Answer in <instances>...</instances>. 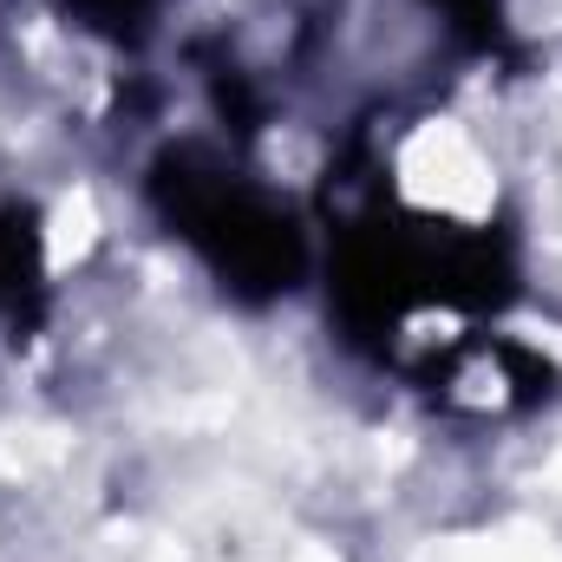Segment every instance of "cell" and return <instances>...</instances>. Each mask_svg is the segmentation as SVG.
I'll return each mask as SVG.
<instances>
[{
  "mask_svg": "<svg viewBox=\"0 0 562 562\" xmlns=\"http://www.w3.org/2000/svg\"><path fill=\"white\" fill-rule=\"evenodd\" d=\"M157 203L170 216V229L243 294H281L301 276V236L276 203L243 183L236 170L196 157V150H170L157 164Z\"/></svg>",
  "mask_w": 562,
  "mask_h": 562,
  "instance_id": "1",
  "label": "cell"
},
{
  "mask_svg": "<svg viewBox=\"0 0 562 562\" xmlns=\"http://www.w3.org/2000/svg\"><path fill=\"white\" fill-rule=\"evenodd\" d=\"M33 301H40V229L26 210H7L0 216V327L33 321Z\"/></svg>",
  "mask_w": 562,
  "mask_h": 562,
  "instance_id": "2",
  "label": "cell"
},
{
  "mask_svg": "<svg viewBox=\"0 0 562 562\" xmlns=\"http://www.w3.org/2000/svg\"><path fill=\"white\" fill-rule=\"evenodd\" d=\"M72 7H79L92 26H105V33H138L157 0H72Z\"/></svg>",
  "mask_w": 562,
  "mask_h": 562,
  "instance_id": "3",
  "label": "cell"
},
{
  "mask_svg": "<svg viewBox=\"0 0 562 562\" xmlns=\"http://www.w3.org/2000/svg\"><path fill=\"white\" fill-rule=\"evenodd\" d=\"M451 20H464V26H477V33H497V0H438Z\"/></svg>",
  "mask_w": 562,
  "mask_h": 562,
  "instance_id": "4",
  "label": "cell"
}]
</instances>
